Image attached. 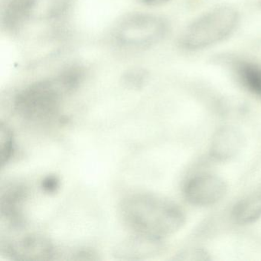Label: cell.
<instances>
[{
  "instance_id": "cell-1",
  "label": "cell",
  "mask_w": 261,
  "mask_h": 261,
  "mask_svg": "<svg viewBox=\"0 0 261 261\" xmlns=\"http://www.w3.org/2000/svg\"><path fill=\"white\" fill-rule=\"evenodd\" d=\"M120 214L134 234L160 241L178 231L186 221L175 203L153 194L128 196L120 204Z\"/></svg>"
},
{
  "instance_id": "cell-2",
  "label": "cell",
  "mask_w": 261,
  "mask_h": 261,
  "mask_svg": "<svg viewBox=\"0 0 261 261\" xmlns=\"http://www.w3.org/2000/svg\"><path fill=\"white\" fill-rule=\"evenodd\" d=\"M82 77L80 68L71 67L55 77L29 85L15 99L16 113L29 121L51 120L57 117L64 99L77 89Z\"/></svg>"
},
{
  "instance_id": "cell-3",
  "label": "cell",
  "mask_w": 261,
  "mask_h": 261,
  "mask_svg": "<svg viewBox=\"0 0 261 261\" xmlns=\"http://www.w3.org/2000/svg\"><path fill=\"white\" fill-rule=\"evenodd\" d=\"M238 22L239 14L235 9L217 7L189 25L181 35L180 45L189 51L207 48L228 37Z\"/></svg>"
},
{
  "instance_id": "cell-4",
  "label": "cell",
  "mask_w": 261,
  "mask_h": 261,
  "mask_svg": "<svg viewBox=\"0 0 261 261\" xmlns=\"http://www.w3.org/2000/svg\"><path fill=\"white\" fill-rule=\"evenodd\" d=\"M167 31V23L163 18L135 13L119 22L114 30V39L125 48H146L161 42Z\"/></svg>"
},
{
  "instance_id": "cell-5",
  "label": "cell",
  "mask_w": 261,
  "mask_h": 261,
  "mask_svg": "<svg viewBox=\"0 0 261 261\" xmlns=\"http://www.w3.org/2000/svg\"><path fill=\"white\" fill-rule=\"evenodd\" d=\"M227 192L225 181L213 174H201L191 178L185 186V196L195 206L213 205L221 201Z\"/></svg>"
},
{
  "instance_id": "cell-6",
  "label": "cell",
  "mask_w": 261,
  "mask_h": 261,
  "mask_svg": "<svg viewBox=\"0 0 261 261\" xmlns=\"http://www.w3.org/2000/svg\"><path fill=\"white\" fill-rule=\"evenodd\" d=\"M2 253L14 260H48L53 259L55 250L45 237L27 234L3 247Z\"/></svg>"
},
{
  "instance_id": "cell-7",
  "label": "cell",
  "mask_w": 261,
  "mask_h": 261,
  "mask_svg": "<svg viewBox=\"0 0 261 261\" xmlns=\"http://www.w3.org/2000/svg\"><path fill=\"white\" fill-rule=\"evenodd\" d=\"M245 145V137L234 126L220 128L212 138L211 155L220 162L229 161L242 151Z\"/></svg>"
},
{
  "instance_id": "cell-8",
  "label": "cell",
  "mask_w": 261,
  "mask_h": 261,
  "mask_svg": "<svg viewBox=\"0 0 261 261\" xmlns=\"http://www.w3.org/2000/svg\"><path fill=\"white\" fill-rule=\"evenodd\" d=\"M27 189L19 184L8 185L1 195V218L13 228L24 225L22 205L27 198Z\"/></svg>"
},
{
  "instance_id": "cell-9",
  "label": "cell",
  "mask_w": 261,
  "mask_h": 261,
  "mask_svg": "<svg viewBox=\"0 0 261 261\" xmlns=\"http://www.w3.org/2000/svg\"><path fill=\"white\" fill-rule=\"evenodd\" d=\"M36 0H6L1 13L3 27L17 32L34 16Z\"/></svg>"
},
{
  "instance_id": "cell-10",
  "label": "cell",
  "mask_w": 261,
  "mask_h": 261,
  "mask_svg": "<svg viewBox=\"0 0 261 261\" xmlns=\"http://www.w3.org/2000/svg\"><path fill=\"white\" fill-rule=\"evenodd\" d=\"M232 69L241 85L255 97L261 99V65L252 61H232Z\"/></svg>"
},
{
  "instance_id": "cell-11",
  "label": "cell",
  "mask_w": 261,
  "mask_h": 261,
  "mask_svg": "<svg viewBox=\"0 0 261 261\" xmlns=\"http://www.w3.org/2000/svg\"><path fill=\"white\" fill-rule=\"evenodd\" d=\"M233 217L240 224H251L261 218V190L239 201L233 208Z\"/></svg>"
},
{
  "instance_id": "cell-12",
  "label": "cell",
  "mask_w": 261,
  "mask_h": 261,
  "mask_svg": "<svg viewBox=\"0 0 261 261\" xmlns=\"http://www.w3.org/2000/svg\"><path fill=\"white\" fill-rule=\"evenodd\" d=\"M72 0H36L35 16L45 19H58L65 14L71 7Z\"/></svg>"
},
{
  "instance_id": "cell-13",
  "label": "cell",
  "mask_w": 261,
  "mask_h": 261,
  "mask_svg": "<svg viewBox=\"0 0 261 261\" xmlns=\"http://www.w3.org/2000/svg\"><path fill=\"white\" fill-rule=\"evenodd\" d=\"M14 150L13 132L7 124L2 122L0 125V163L2 167L10 161Z\"/></svg>"
},
{
  "instance_id": "cell-14",
  "label": "cell",
  "mask_w": 261,
  "mask_h": 261,
  "mask_svg": "<svg viewBox=\"0 0 261 261\" xmlns=\"http://www.w3.org/2000/svg\"><path fill=\"white\" fill-rule=\"evenodd\" d=\"M182 256H185L184 259L188 260H207L208 259V255L206 251L201 249H190L187 250L186 253H183Z\"/></svg>"
},
{
  "instance_id": "cell-15",
  "label": "cell",
  "mask_w": 261,
  "mask_h": 261,
  "mask_svg": "<svg viewBox=\"0 0 261 261\" xmlns=\"http://www.w3.org/2000/svg\"><path fill=\"white\" fill-rule=\"evenodd\" d=\"M59 181L56 177H48L42 183L44 190L47 192H53L59 188Z\"/></svg>"
},
{
  "instance_id": "cell-16",
  "label": "cell",
  "mask_w": 261,
  "mask_h": 261,
  "mask_svg": "<svg viewBox=\"0 0 261 261\" xmlns=\"http://www.w3.org/2000/svg\"><path fill=\"white\" fill-rule=\"evenodd\" d=\"M145 74L143 71L140 70H135V71H132L127 75V79L126 81L129 82V83L134 84V85H137L138 83H141L144 79Z\"/></svg>"
},
{
  "instance_id": "cell-17",
  "label": "cell",
  "mask_w": 261,
  "mask_h": 261,
  "mask_svg": "<svg viewBox=\"0 0 261 261\" xmlns=\"http://www.w3.org/2000/svg\"><path fill=\"white\" fill-rule=\"evenodd\" d=\"M140 3L144 5L149 6V7H156V6L163 5L166 4L170 0H139Z\"/></svg>"
}]
</instances>
